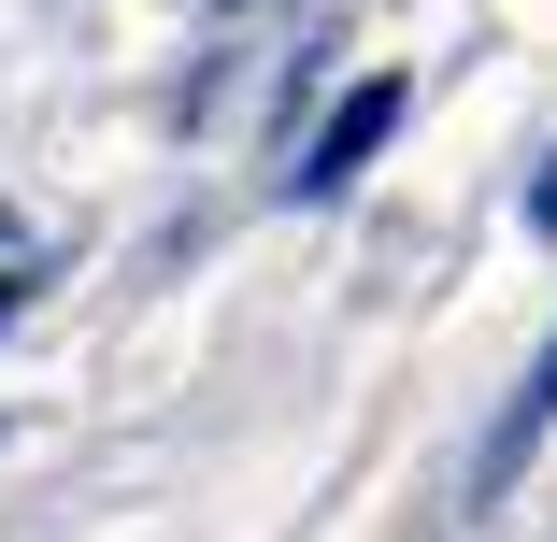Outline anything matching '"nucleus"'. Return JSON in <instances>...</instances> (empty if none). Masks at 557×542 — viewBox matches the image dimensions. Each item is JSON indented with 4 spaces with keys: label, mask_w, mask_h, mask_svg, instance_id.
<instances>
[{
    "label": "nucleus",
    "mask_w": 557,
    "mask_h": 542,
    "mask_svg": "<svg viewBox=\"0 0 557 542\" xmlns=\"http://www.w3.org/2000/svg\"><path fill=\"white\" fill-rule=\"evenodd\" d=\"M400 115H414V86H400V72H358L344 100H329V129L286 157V186H300V200H344V186L386 157V129H400Z\"/></svg>",
    "instance_id": "nucleus-1"
},
{
    "label": "nucleus",
    "mask_w": 557,
    "mask_h": 542,
    "mask_svg": "<svg viewBox=\"0 0 557 542\" xmlns=\"http://www.w3.org/2000/svg\"><path fill=\"white\" fill-rule=\"evenodd\" d=\"M529 214H543V229H557V157H543V186H529Z\"/></svg>",
    "instance_id": "nucleus-3"
},
{
    "label": "nucleus",
    "mask_w": 557,
    "mask_h": 542,
    "mask_svg": "<svg viewBox=\"0 0 557 542\" xmlns=\"http://www.w3.org/2000/svg\"><path fill=\"white\" fill-rule=\"evenodd\" d=\"M15 314H29V272H0V329H15Z\"/></svg>",
    "instance_id": "nucleus-2"
}]
</instances>
